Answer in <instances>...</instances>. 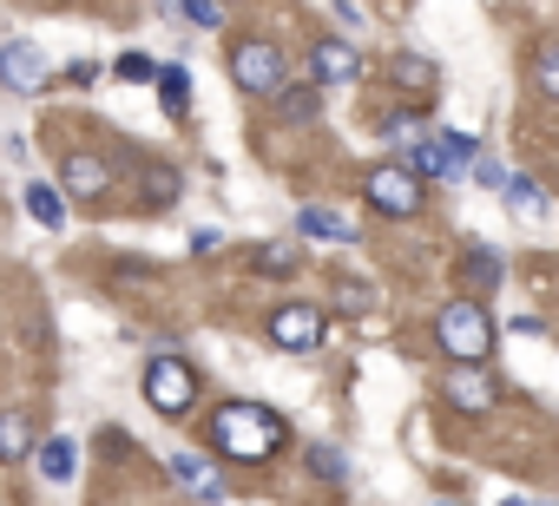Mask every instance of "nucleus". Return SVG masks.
<instances>
[{
  "label": "nucleus",
  "instance_id": "1",
  "mask_svg": "<svg viewBox=\"0 0 559 506\" xmlns=\"http://www.w3.org/2000/svg\"><path fill=\"white\" fill-rule=\"evenodd\" d=\"M211 441L230 460H270L276 447H284V421H276L270 408H257V401H230V408H217Z\"/></svg>",
  "mask_w": 559,
  "mask_h": 506
},
{
  "label": "nucleus",
  "instance_id": "2",
  "mask_svg": "<svg viewBox=\"0 0 559 506\" xmlns=\"http://www.w3.org/2000/svg\"><path fill=\"white\" fill-rule=\"evenodd\" d=\"M435 342L454 356V369H480L487 349H493V323H487V310L474 297H461V303H448L435 316Z\"/></svg>",
  "mask_w": 559,
  "mask_h": 506
},
{
  "label": "nucleus",
  "instance_id": "3",
  "mask_svg": "<svg viewBox=\"0 0 559 506\" xmlns=\"http://www.w3.org/2000/svg\"><path fill=\"white\" fill-rule=\"evenodd\" d=\"M230 80H237L243 93H257V99L284 93V53H276L270 40H237V47H230Z\"/></svg>",
  "mask_w": 559,
  "mask_h": 506
},
{
  "label": "nucleus",
  "instance_id": "4",
  "mask_svg": "<svg viewBox=\"0 0 559 506\" xmlns=\"http://www.w3.org/2000/svg\"><path fill=\"white\" fill-rule=\"evenodd\" d=\"M145 401H152L158 414H185V408L198 401V375H191L178 356H158V362L145 369Z\"/></svg>",
  "mask_w": 559,
  "mask_h": 506
},
{
  "label": "nucleus",
  "instance_id": "5",
  "mask_svg": "<svg viewBox=\"0 0 559 506\" xmlns=\"http://www.w3.org/2000/svg\"><path fill=\"white\" fill-rule=\"evenodd\" d=\"M369 204H376L382 217H415V210H421V178H415L408 165H376V171H369Z\"/></svg>",
  "mask_w": 559,
  "mask_h": 506
},
{
  "label": "nucleus",
  "instance_id": "6",
  "mask_svg": "<svg viewBox=\"0 0 559 506\" xmlns=\"http://www.w3.org/2000/svg\"><path fill=\"white\" fill-rule=\"evenodd\" d=\"M270 342L276 349H317L323 342V310L317 303H284L270 316Z\"/></svg>",
  "mask_w": 559,
  "mask_h": 506
},
{
  "label": "nucleus",
  "instance_id": "7",
  "mask_svg": "<svg viewBox=\"0 0 559 506\" xmlns=\"http://www.w3.org/2000/svg\"><path fill=\"white\" fill-rule=\"evenodd\" d=\"M0 80H8V93H40L47 86V53L34 40H0Z\"/></svg>",
  "mask_w": 559,
  "mask_h": 506
},
{
  "label": "nucleus",
  "instance_id": "8",
  "mask_svg": "<svg viewBox=\"0 0 559 506\" xmlns=\"http://www.w3.org/2000/svg\"><path fill=\"white\" fill-rule=\"evenodd\" d=\"M310 73H317V86H349V80L362 73V60H356V47H349V40H317Z\"/></svg>",
  "mask_w": 559,
  "mask_h": 506
},
{
  "label": "nucleus",
  "instance_id": "9",
  "mask_svg": "<svg viewBox=\"0 0 559 506\" xmlns=\"http://www.w3.org/2000/svg\"><path fill=\"white\" fill-rule=\"evenodd\" d=\"M297 230H304V237H323V243H356V237H362V224L343 217V210H330V204H304V210H297Z\"/></svg>",
  "mask_w": 559,
  "mask_h": 506
},
{
  "label": "nucleus",
  "instance_id": "10",
  "mask_svg": "<svg viewBox=\"0 0 559 506\" xmlns=\"http://www.w3.org/2000/svg\"><path fill=\"white\" fill-rule=\"evenodd\" d=\"M448 401L461 414H487L493 408V375L487 369H448Z\"/></svg>",
  "mask_w": 559,
  "mask_h": 506
},
{
  "label": "nucleus",
  "instance_id": "11",
  "mask_svg": "<svg viewBox=\"0 0 559 506\" xmlns=\"http://www.w3.org/2000/svg\"><path fill=\"white\" fill-rule=\"evenodd\" d=\"M171 480H178L185 493H198L204 506H217V499H224V480L211 473V460H204V454H171Z\"/></svg>",
  "mask_w": 559,
  "mask_h": 506
},
{
  "label": "nucleus",
  "instance_id": "12",
  "mask_svg": "<svg viewBox=\"0 0 559 506\" xmlns=\"http://www.w3.org/2000/svg\"><path fill=\"white\" fill-rule=\"evenodd\" d=\"M60 184H67L73 197H99V191L112 184V171H106V158H93V152H73V158H67V171H60Z\"/></svg>",
  "mask_w": 559,
  "mask_h": 506
},
{
  "label": "nucleus",
  "instance_id": "13",
  "mask_svg": "<svg viewBox=\"0 0 559 506\" xmlns=\"http://www.w3.org/2000/svg\"><path fill=\"white\" fill-rule=\"evenodd\" d=\"M461 284H467V290H480V297H487V290H500V250H487V243H480V250H467Z\"/></svg>",
  "mask_w": 559,
  "mask_h": 506
},
{
  "label": "nucleus",
  "instance_id": "14",
  "mask_svg": "<svg viewBox=\"0 0 559 506\" xmlns=\"http://www.w3.org/2000/svg\"><path fill=\"white\" fill-rule=\"evenodd\" d=\"M34 454V421L27 414H0V460H21Z\"/></svg>",
  "mask_w": 559,
  "mask_h": 506
},
{
  "label": "nucleus",
  "instance_id": "15",
  "mask_svg": "<svg viewBox=\"0 0 559 506\" xmlns=\"http://www.w3.org/2000/svg\"><path fill=\"white\" fill-rule=\"evenodd\" d=\"M34 460H40V473L60 486V480H73V460H80V454H73V441H40Z\"/></svg>",
  "mask_w": 559,
  "mask_h": 506
},
{
  "label": "nucleus",
  "instance_id": "16",
  "mask_svg": "<svg viewBox=\"0 0 559 506\" xmlns=\"http://www.w3.org/2000/svg\"><path fill=\"white\" fill-rule=\"evenodd\" d=\"M27 210H34V224H47V230H60V224H67V204H60V191H53V184H27Z\"/></svg>",
  "mask_w": 559,
  "mask_h": 506
},
{
  "label": "nucleus",
  "instance_id": "17",
  "mask_svg": "<svg viewBox=\"0 0 559 506\" xmlns=\"http://www.w3.org/2000/svg\"><path fill=\"white\" fill-rule=\"evenodd\" d=\"M507 210H513V217H539V210H546V191L526 184V178H507Z\"/></svg>",
  "mask_w": 559,
  "mask_h": 506
},
{
  "label": "nucleus",
  "instance_id": "18",
  "mask_svg": "<svg viewBox=\"0 0 559 506\" xmlns=\"http://www.w3.org/2000/svg\"><path fill=\"white\" fill-rule=\"evenodd\" d=\"M533 86H539L546 99H559V40H546V47L533 53Z\"/></svg>",
  "mask_w": 559,
  "mask_h": 506
},
{
  "label": "nucleus",
  "instance_id": "19",
  "mask_svg": "<svg viewBox=\"0 0 559 506\" xmlns=\"http://www.w3.org/2000/svg\"><path fill=\"white\" fill-rule=\"evenodd\" d=\"M158 99H165L171 112H185V106H191V80H185L178 67H165V73H158Z\"/></svg>",
  "mask_w": 559,
  "mask_h": 506
},
{
  "label": "nucleus",
  "instance_id": "20",
  "mask_svg": "<svg viewBox=\"0 0 559 506\" xmlns=\"http://www.w3.org/2000/svg\"><path fill=\"white\" fill-rule=\"evenodd\" d=\"M276 112H284V119H310L317 112V93L310 86H284V93H276Z\"/></svg>",
  "mask_w": 559,
  "mask_h": 506
},
{
  "label": "nucleus",
  "instance_id": "21",
  "mask_svg": "<svg viewBox=\"0 0 559 506\" xmlns=\"http://www.w3.org/2000/svg\"><path fill=\"white\" fill-rule=\"evenodd\" d=\"M310 467H317V480H343V473H349L336 447H310Z\"/></svg>",
  "mask_w": 559,
  "mask_h": 506
},
{
  "label": "nucleus",
  "instance_id": "22",
  "mask_svg": "<svg viewBox=\"0 0 559 506\" xmlns=\"http://www.w3.org/2000/svg\"><path fill=\"white\" fill-rule=\"evenodd\" d=\"M395 80L402 86H435V67L428 60H395Z\"/></svg>",
  "mask_w": 559,
  "mask_h": 506
},
{
  "label": "nucleus",
  "instance_id": "23",
  "mask_svg": "<svg viewBox=\"0 0 559 506\" xmlns=\"http://www.w3.org/2000/svg\"><path fill=\"white\" fill-rule=\"evenodd\" d=\"M474 178H480V184H493V191H507V171H500L493 158H474Z\"/></svg>",
  "mask_w": 559,
  "mask_h": 506
},
{
  "label": "nucleus",
  "instance_id": "24",
  "mask_svg": "<svg viewBox=\"0 0 559 506\" xmlns=\"http://www.w3.org/2000/svg\"><path fill=\"white\" fill-rule=\"evenodd\" d=\"M185 21H191V27H217L224 14H217V8H204V0H191V8H185Z\"/></svg>",
  "mask_w": 559,
  "mask_h": 506
},
{
  "label": "nucleus",
  "instance_id": "25",
  "mask_svg": "<svg viewBox=\"0 0 559 506\" xmlns=\"http://www.w3.org/2000/svg\"><path fill=\"white\" fill-rule=\"evenodd\" d=\"M119 80H152V60H119Z\"/></svg>",
  "mask_w": 559,
  "mask_h": 506
},
{
  "label": "nucleus",
  "instance_id": "26",
  "mask_svg": "<svg viewBox=\"0 0 559 506\" xmlns=\"http://www.w3.org/2000/svg\"><path fill=\"white\" fill-rule=\"evenodd\" d=\"M500 506H526V499H500Z\"/></svg>",
  "mask_w": 559,
  "mask_h": 506
},
{
  "label": "nucleus",
  "instance_id": "27",
  "mask_svg": "<svg viewBox=\"0 0 559 506\" xmlns=\"http://www.w3.org/2000/svg\"><path fill=\"white\" fill-rule=\"evenodd\" d=\"M441 506H454V499H441Z\"/></svg>",
  "mask_w": 559,
  "mask_h": 506
}]
</instances>
